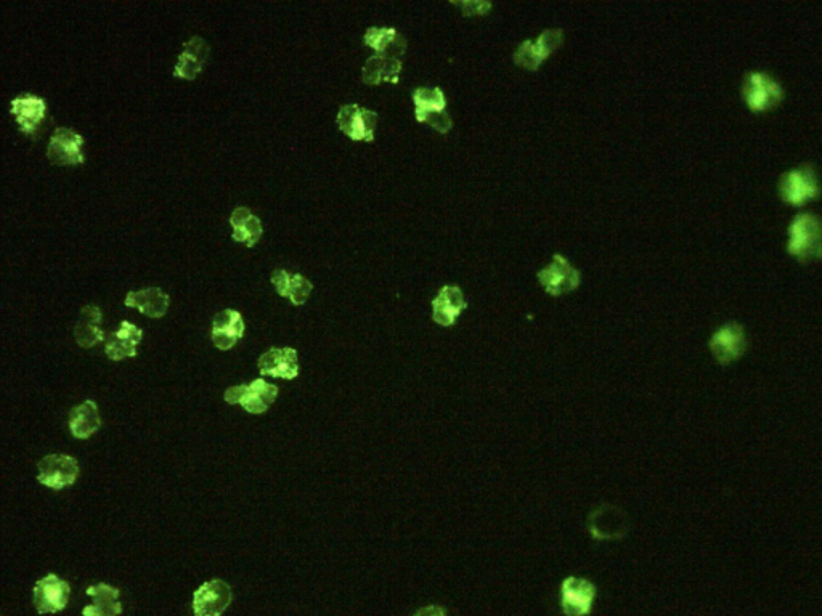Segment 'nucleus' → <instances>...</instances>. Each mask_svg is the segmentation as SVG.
Wrapping results in <instances>:
<instances>
[{"label":"nucleus","mask_w":822,"mask_h":616,"mask_svg":"<svg viewBox=\"0 0 822 616\" xmlns=\"http://www.w3.org/2000/svg\"><path fill=\"white\" fill-rule=\"evenodd\" d=\"M71 435L78 440H87L97 434L102 427V418L94 400H86L81 405L74 406L68 419Z\"/></svg>","instance_id":"nucleus-22"},{"label":"nucleus","mask_w":822,"mask_h":616,"mask_svg":"<svg viewBox=\"0 0 822 616\" xmlns=\"http://www.w3.org/2000/svg\"><path fill=\"white\" fill-rule=\"evenodd\" d=\"M413 616H447V612L439 605H428V607L420 608Z\"/></svg>","instance_id":"nucleus-32"},{"label":"nucleus","mask_w":822,"mask_h":616,"mask_svg":"<svg viewBox=\"0 0 822 616\" xmlns=\"http://www.w3.org/2000/svg\"><path fill=\"white\" fill-rule=\"evenodd\" d=\"M709 349L713 358L721 365L739 360L747 349L745 329L736 321L723 323L710 336Z\"/></svg>","instance_id":"nucleus-6"},{"label":"nucleus","mask_w":822,"mask_h":616,"mask_svg":"<svg viewBox=\"0 0 822 616\" xmlns=\"http://www.w3.org/2000/svg\"><path fill=\"white\" fill-rule=\"evenodd\" d=\"M778 190L784 203L803 206L821 193L818 172L810 164L792 167L781 175Z\"/></svg>","instance_id":"nucleus-3"},{"label":"nucleus","mask_w":822,"mask_h":616,"mask_svg":"<svg viewBox=\"0 0 822 616\" xmlns=\"http://www.w3.org/2000/svg\"><path fill=\"white\" fill-rule=\"evenodd\" d=\"M400 71H402V61L397 58L384 57V55H375V57L368 58L363 66V81L370 86H376L384 81L397 84Z\"/></svg>","instance_id":"nucleus-27"},{"label":"nucleus","mask_w":822,"mask_h":616,"mask_svg":"<svg viewBox=\"0 0 822 616\" xmlns=\"http://www.w3.org/2000/svg\"><path fill=\"white\" fill-rule=\"evenodd\" d=\"M44 100L36 97L33 94L21 95V97L13 98L12 100V114L17 118L21 130L25 134L33 135L37 127L41 124L45 116Z\"/></svg>","instance_id":"nucleus-21"},{"label":"nucleus","mask_w":822,"mask_h":616,"mask_svg":"<svg viewBox=\"0 0 822 616\" xmlns=\"http://www.w3.org/2000/svg\"><path fill=\"white\" fill-rule=\"evenodd\" d=\"M742 100L749 110L765 113L773 110L784 98L781 82L766 71L753 69L745 74L741 86Z\"/></svg>","instance_id":"nucleus-2"},{"label":"nucleus","mask_w":822,"mask_h":616,"mask_svg":"<svg viewBox=\"0 0 822 616\" xmlns=\"http://www.w3.org/2000/svg\"><path fill=\"white\" fill-rule=\"evenodd\" d=\"M143 331L139 326L132 325L129 321H123L121 328L116 333L106 337L105 353L106 357L113 361H123L137 355V345L142 342Z\"/></svg>","instance_id":"nucleus-16"},{"label":"nucleus","mask_w":822,"mask_h":616,"mask_svg":"<svg viewBox=\"0 0 822 616\" xmlns=\"http://www.w3.org/2000/svg\"><path fill=\"white\" fill-rule=\"evenodd\" d=\"M416 121L429 124L439 134H448L452 129V118L445 111H416Z\"/></svg>","instance_id":"nucleus-30"},{"label":"nucleus","mask_w":822,"mask_h":616,"mask_svg":"<svg viewBox=\"0 0 822 616\" xmlns=\"http://www.w3.org/2000/svg\"><path fill=\"white\" fill-rule=\"evenodd\" d=\"M564 41V33L561 29H548L537 42L524 41L521 47L514 53V61L517 66L537 71L546 58L550 57L554 50L559 49Z\"/></svg>","instance_id":"nucleus-10"},{"label":"nucleus","mask_w":822,"mask_h":616,"mask_svg":"<svg viewBox=\"0 0 822 616\" xmlns=\"http://www.w3.org/2000/svg\"><path fill=\"white\" fill-rule=\"evenodd\" d=\"M466 307L468 302L464 299L461 289L456 286H445L444 289H440L436 299L432 300V318L437 325L448 328L455 325L456 318L460 317Z\"/></svg>","instance_id":"nucleus-17"},{"label":"nucleus","mask_w":822,"mask_h":616,"mask_svg":"<svg viewBox=\"0 0 822 616\" xmlns=\"http://www.w3.org/2000/svg\"><path fill=\"white\" fill-rule=\"evenodd\" d=\"M538 280L550 296H564L580 286V272L572 267L566 257L554 256L553 262L538 273Z\"/></svg>","instance_id":"nucleus-11"},{"label":"nucleus","mask_w":822,"mask_h":616,"mask_svg":"<svg viewBox=\"0 0 822 616\" xmlns=\"http://www.w3.org/2000/svg\"><path fill=\"white\" fill-rule=\"evenodd\" d=\"M257 366H259L262 376L293 381L299 376L298 352L291 349V347H285V349L275 347V349L262 353L261 358L257 361Z\"/></svg>","instance_id":"nucleus-14"},{"label":"nucleus","mask_w":822,"mask_h":616,"mask_svg":"<svg viewBox=\"0 0 822 616\" xmlns=\"http://www.w3.org/2000/svg\"><path fill=\"white\" fill-rule=\"evenodd\" d=\"M209 57V45L203 37L195 36L185 42L175 65L174 74L182 79H195Z\"/></svg>","instance_id":"nucleus-20"},{"label":"nucleus","mask_w":822,"mask_h":616,"mask_svg":"<svg viewBox=\"0 0 822 616\" xmlns=\"http://www.w3.org/2000/svg\"><path fill=\"white\" fill-rule=\"evenodd\" d=\"M416 111H445L447 98L439 87H420L413 92Z\"/></svg>","instance_id":"nucleus-29"},{"label":"nucleus","mask_w":822,"mask_h":616,"mask_svg":"<svg viewBox=\"0 0 822 616\" xmlns=\"http://www.w3.org/2000/svg\"><path fill=\"white\" fill-rule=\"evenodd\" d=\"M363 42L370 45L371 49H375L378 55L397 58V60L402 57L403 53L407 52L405 37L400 36L392 28H370L363 37Z\"/></svg>","instance_id":"nucleus-26"},{"label":"nucleus","mask_w":822,"mask_h":616,"mask_svg":"<svg viewBox=\"0 0 822 616\" xmlns=\"http://www.w3.org/2000/svg\"><path fill=\"white\" fill-rule=\"evenodd\" d=\"M461 9H463L466 17H473V15H485L492 9L490 2H460Z\"/></svg>","instance_id":"nucleus-31"},{"label":"nucleus","mask_w":822,"mask_h":616,"mask_svg":"<svg viewBox=\"0 0 822 616\" xmlns=\"http://www.w3.org/2000/svg\"><path fill=\"white\" fill-rule=\"evenodd\" d=\"M272 283L280 296L291 300L294 305H304L309 299L310 292L314 289V284L307 280L306 276L291 275L286 270H275L272 275Z\"/></svg>","instance_id":"nucleus-25"},{"label":"nucleus","mask_w":822,"mask_h":616,"mask_svg":"<svg viewBox=\"0 0 822 616\" xmlns=\"http://www.w3.org/2000/svg\"><path fill=\"white\" fill-rule=\"evenodd\" d=\"M338 124L342 132L352 140H365L371 143L375 140L378 114L375 111L363 110L357 105H346L339 110Z\"/></svg>","instance_id":"nucleus-12"},{"label":"nucleus","mask_w":822,"mask_h":616,"mask_svg":"<svg viewBox=\"0 0 822 616\" xmlns=\"http://www.w3.org/2000/svg\"><path fill=\"white\" fill-rule=\"evenodd\" d=\"M92 597V604L82 610V616H121V591L110 584L98 583L90 586L86 591Z\"/></svg>","instance_id":"nucleus-18"},{"label":"nucleus","mask_w":822,"mask_h":616,"mask_svg":"<svg viewBox=\"0 0 822 616\" xmlns=\"http://www.w3.org/2000/svg\"><path fill=\"white\" fill-rule=\"evenodd\" d=\"M232 600V586L227 581H206L193 594V616H222Z\"/></svg>","instance_id":"nucleus-7"},{"label":"nucleus","mask_w":822,"mask_h":616,"mask_svg":"<svg viewBox=\"0 0 822 616\" xmlns=\"http://www.w3.org/2000/svg\"><path fill=\"white\" fill-rule=\"evenodd\" d=\"M787 252L802 262L822 259V222L811 212L795 215L787 228Z\"/></svg>","instance_id":"nucleus-1"},{"label":"nucleus","mask_w":822,"mask_h":616,"mask_svg":"<svg viewBox=\"0 0 822 616\" xmlns=\"http://www.w3.org/2000/svg\"><path fill=\"white\" fill-rule=\"evenodd\" d=\"M277 385L269 384L264 379H256L249 384L235 385L225 390L224 398L228 405H240L251 414L267 413L270 406L277 402Z\"/></svg>","instance_id":"nucleus-4"},{"label":"nucleus","mask_w":822,"mask_h":616,"mask_svg":"<svg viewBox=\"0 0 822 616\" xmlns=\"http://www.w3.org/2000/svg\"><path fill=\"white\" fill-rule=\"evenodd\" d=\"M82 145H84V138L81 135L76 134L74 130L58 127L50 138L47 156L53 164H60V166L82 164L84 163Z\"/></svg>","instance_id":"nucleus-13"},{"label":"nucleus","mask_w":822,"mask_h":616,"mask_svg":"<svg viewBox=\"0 0 822 616\" xmlns=\"http://www.w3.org/2000/svg\"><path fill=\"white\" fill-rule=\"evenodd\" d=\"M70 596V583L50 573L34 586V607L39 615L62 612L68 607Z\"/></svg>","instance_id":"nucleus-8"},{"label":"nucleus","mask_w":822,"mask_h":616,"mask_svg":"<svg viewBox=\"0 0 822 616\" xmlns=\"http://www.w3.org/2000/svg\"><path fill=\"white\" fill-rule=\"evenodd\" d=\"M595 597V584L585 580V578L569 576V578L562 581L561 607L566 616L590 615Z\"/></svg>","instance_id":"nucleus-9"},{"label":"nucleus","mask_w":822,"mask_h":616,"mask_svg":"<svg viewBox=\"0 0 822 616\" xmlns=\"http://www.w3.org/2000/svg\"><path fill=\"white\" fill-rule=\"evenodd\" d=\"M102 310L98 305L89 304L82 308L78 323L74 326V339L82 349H92L100 342L106 341L105 333L100 328Z\"/></svg>","instance_id":"nucleus-19"},{"label":"nucleus","mask_w":822,"mask_h":616,"mask_svg":"<svg viewBox=\"0 0 822 616\" xmlns=\"http://www.w3.org/2000/svg\"><path fill=\"white\" fill-rule=\"evenodd\" d=\"M212 342L219 350H230L245 336V320L232 308L217 313L212 320Z\"/></svg>","instance_id":"nucleus-15"},{"label":"nucleus","mask_w":822,"mask_h":616,"mask_svg":"<svg viewBox=\"0 0 822 616\" xmlns=\"http://www.w3.org/2000/svg\"><path fill=\"white\" fill-rule=\"evenodd\" d=\"M591 535L596 539H619L627 531V523L622 512L615 507L604 506L590 517Z\"/></svg>","instance_id":"nucleus-24"},{"label":"nucleus","mask_w":822,"mask_h":616,"mask_svg":"<svg viewBox=\"0 0 822 616\" xmlns=\"http://www.w3.org/2000/svg\"><path fill=\"white\" fill-rule=\"evenodd\" d=\"M233 227V238L245 243L248 248H253L257 241L261 240L262 228L261 220L257 219L248 207H237L230 217Z\"/></svg>","instance_id":"nucleus-28"},{"label":"nucleus","mask_w":822,"mask_h":616,"mask_svg":"<svg viewBox=\"0 0 822 616\" xmlns=\"http://www.w3.org/2000/svg\"><path fill=\"white\" fill-rule=\"evenodd\" d=\"M124 304L134 307L150 318H163L169 310L171 299L163 289L147 288L142 291H131L126 296Z\"/></svg>","instance_id":"nucleus-23"},{"label":"nucleus","mask_w":822,"mask_h":616,"mask_svg":"<svg viewBox=\"0 0 822 616\" xmlns=\"http://www.w3.org/2000/svg\"><path fill=\"white\" fill-rule=\"evenodd\" d=\"M81 467L78 459L68 454H49L37 464V482L60 491L73 487L78 482Z\"/></svg>","instance_id":"nucleus-5"}]
</instances>
